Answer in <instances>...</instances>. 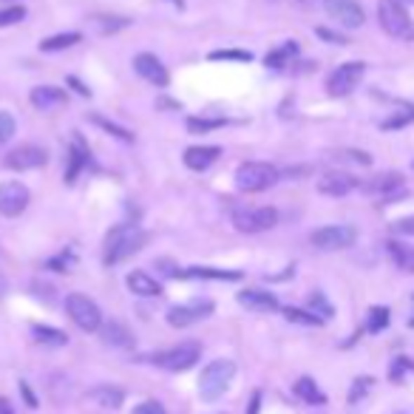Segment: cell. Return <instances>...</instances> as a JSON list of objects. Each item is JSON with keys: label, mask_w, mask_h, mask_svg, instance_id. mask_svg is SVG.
Returning a JSON list of instances; mask_svg holds the SVG:
<instances>
[{"label": "cell", "mask_w": 414, "mask_h": 414, "mask_svg": "<svg viewBox=\"0 0 414 414\" xmlns=\"http://www.w3.org/2000/svg\"><path fill=\"white\" fill-rule=\"evenodd\" d=\"M32 335H34V340L37 343H43V347H65L68 343V335L65 332H60V329H54V326H46V323H37V326H32Z\"/></svg>", "instance_id": "4316f807"}, {"label": "cell", "mask_w": 414, "mask_h": 414, "mask_svg": "<svg viewBox=\"0 0 414 414\" xmlns=\"http://www.w3.org/2000/svg\"><path fill=\"white\" fill-rule=\"evenodd\" d=\"M323 9L343 29H361L366 23V12L358 0H323Z\"/></svg>", "instance_id": "30bf717a"}, {"label": "cell", "mask_w": 414, "mask_h": 414, "mask_svg": "<svg viewBox=\"0 0 414 414\" xmlns=\"http://www.w3.org/2000/svg\"><path fill=\"white\" fill-rule=\"evenodd\" d=\"M400 6H414V0H397Z\"/></svg>", "instance_id": "f907efd6"}, {"label": "cell", "mask_w": 414, "mask_h": 414, "mask_svg": "<svg viewBox=\"0 0 414 414\" xmlns=\"http://www.w3.org/2000/svg\"><path fill=\"white\" fill-rule=\"evenodd\" d=\"M386 253H389V258L394 261V267L400 272H414V247H408L406 241L392 239V241H386Z\"/></svg>", "instance_id": "cb8c5ba5"}, {"label": "cell", "mask_w": 414, "mask_h": 414, "mask_svg": "<svg viewBox=\"0 0 414 414\" xmlns=\"http://www.w3.org/2000/svg\"><path fill=\"white\" fill-rule=\"evenodd\" d=\"M0 414H15L12 403H9V400H4V397H0Z\"/></svg>", "instance_id": "c3c4849f"}, {"label": "cell", "mask_w": 414, "mask_h": 414, "mask_svg": "<svg viewBox=\"0 0 414 414\" xmlns=\"http://www.w3.org/2000/svg\"><path fill=\"white\" fill-rule=\"evenodd\" d=\"M411 122H414V105L394 111L389 119L380 122V128H383V131H400V128H406V125H411Z\"/></svg>", "instance_id": "1f68e13d"}, {"label": "cell", "mask_w": 414, "mask_h": 414, "mask_svg": "<svg viewBox=\"0 0 414 414\" xmlns=\"http://www.w3.org/2000/svg\"><path fill=\"white\" fill-rule=\"evenodd\" d=\"M26 18V9L23 6H6V9H0V29H6V26H15Z\"/></svg>", "instance_id": "74e56055"}, {"label": "cell", "mask_w": 414, "mask_h": 414, "mask_svg": "<svg viewBox=\"0 0 414 414\" xmlns=\"http://www.w3.org/2000/svg\"><path fill=\"white\" fill-rule=\"evenodd\" d=\"M392 227H394V233H411L414 236V219H400Z\"/></svg>", "instance_id": "bcb514c9"}, {"label": "cell", "mask_w": 414, "mask_h": 414, "mask_svg": "<svg viewBox=\"0 0 414 414\" xmlns=\"http://www.w3.org/2000/svg\"><path fill=\"white\" fill-rule=\"evenodd\" d=\"M20 394H23V400H26L32 408H37V406H40V403H37V397H34V392L29 389V383H26V380H20Z\"/></svg>", "instance_id": "f6af8a7d"}, {"label": "cell", "mask_w": 414, "mask_h": 414, "mask_svg": "<svg viewBox=\"0 0 414 414\" xmlns=\"http://www.w3.org/2000/svg\"><path fill=\"white\" fill-rule=\"evenodd\" d=\"M213 312V304L211 301H190V304H179V307H171L168 309V323L171 326H193L196 321L207 318Z\"/></svg>", "instance_id": "5bb4252c"}, {"label": "cell", "mask_w": 414, "mask_h": 414, "mask_svg": "<svg viewBox=\"0 0 414 414\" xmlns=\"http://www.w3.org/2000/svg\"><path fill=\"white\" fill-rule=\"evenodd\" d=\"M72 264H74L72 255H60V258H51V261H48V267H51V269H60V272H65Z\"/></svg>", "instance_id": "ee69618b"}, {"label": "cell", "mask_w": 414, "mask_h": 414, "mask_svg": "<svg viewBox=\"0 0 414 414\" xmlns=\"http://www.w3.org/2000/svg\"><path fill=\"white\" fill-rule=\"evenodd\" d=\"M83 40L80 32H62V34H54V37H46L40 40V51H62V48H72Z\"/></svg>", "instance_id": "f1b7e54d"}, {"label": "cell", "mask_w": 414, "mask_h": 414, "mask_svg": "<svg viewBox=\"0 0 414 414\" xmlns=\"http://www.w3.org/2000/svg\"><path fill=\"white\" fill-rule=\"evenodd\" d=\"M361 187H363V193H369L375 199H383V201H394L397 196H406V185H403L400 173H380V176L363 182Z\"/></svg>", "instance_id": "7c38bea8"}, {"label": "cell", "mask_w": 414, "mask_h": 414, "mask_svg": "<svg viewBox=\"0 0 414 414\" xmlns=\"http://www.w3.org/2000/svg\"><path fill=\"white\" fill-rule=\"evenodd\" d=\"M309 312H315L321 321H326V318L335 315V309H332V304L323 298V293H312V295H309Z\"/></svg>", "instance_id": "d590c367"}, {"label": "cell", "mask_w": 414, "mask_h": 414, "mask_svg": "<svg viewBox=\"0 0 414 414\" xmlns=\"http://www.w3.org/2000/svg\"><path fill=\"white\" fill-rule=\"evenodd\" d=\"M133 72L140 74L142 80H148L151 86H156V88H165L168 86V68L162 65V60L156 57V54H148V51H142V54H136L133 57Z\"/></svg>", "instance_id": "4fadbf2b"}, {"label": "cell", "mask_w": 414, "mask_h": 414, "mask_svg": "<svg viewBox=\"0 0 414 414\" xmlns=\"http://www.w3.org/2000/svg\"><path fill=\"white\" fill-rule=\"evenodd\" d=\"M219 156H222L219 145H193V148L185 151V165L190 171H207Z\"/></svg>", "instance_id": "ac0fdd59"}, {"label": "cell", "mask_w": 414, "mask_h": 414, "mask_svg": "<svg viewBox=\"0 0 414 414\" xmlns=\"http://www.w3.org/2000/svg\"><path fill=\"white\" fill-rule=\"evenodd\" d=\"M125 281H128V290L133 295H140V298H156V295H162V284L156 279H151L148 272H142V269H133Z\"/></svg>", "instance_id": "ffe728a7"}, {"label": "cell", "mask_w": 414, "mask_h": 414, "mask_svg": "<svg viewBox=\"0 0 414 414\" xmlns=\"http://www.w3.org/2000/svg\"><path fill=\"white\" fill-rule=\"evenodd\" d=\"M91 154H88V145L83 142V136L77 133L72 140V151H68V168H65V182H74L80 176V171L88 165Z\"/></svg>", "instance_id": "d6986e66"}, {"label": "cell", "mask_w": 414, "mask_h": 414, "mask_svg": "<svg viewBox=\"0 0 414 414\" xmlns=\"http://www.w3.org/2000/svg\"><path fill=\"white\" fill-rule=\"evenodd\" d=\"M29 100L37 111H51V108L65 105V91L57 88V86H37V88H32Z\"/></svg>", "instance_id": "44dd1931"}, {"label": "cell", "mask_w": 414, "mask_h": 414, "mask_svg": "<svg viewBox=\"0 0 414 414\" xmlns=\"http://www.w3.org/2000/svg\"><path fill=\"white\" fill-rule=\"evenodd\" d=\"M46 159H48L46 148H40V145H20V148L6 154V168H12V171H34V168H43Z\"/></svg>", "instance_id": "9a60e30c"}, {"label": "cell", "mask_w": 414, "mask_h": 414, "mask_svg": "<svg viewBox=\"0 0 414 414\" xmlns=\"http://www.w3.org/2000/svg\"><path fill=\"white\" fill-rule=\"evenodd\" d=\"M386 326H389V309H386V307H372V309H369V318H366V332L378 335V332H383Z\"/></svg>", "instance_id": "836d02e7"}, {"label": "cell", "mask_w": 414, "mask_h": 414, "mask_svg": "<svg viewBox=\"0 0 414 414\" xmlns=\"http://www.w3.org/2000/svg\"><path fill=\"white\" fill-rule=\"evenodd\" d=\"M358 187V179L355 176H349V173H343V171H329V173H323L321 179H318V190L323 193V196H347V193H352Z\"/></svg>", "instance_id": "2e32d148"}, {"label": "cell", "mask_w": 414, "mask_h": 414, "mask_svg": "<svg viewBox=\"0 0 414 414\" xmlns=\"http://www.w3.org/2000/svg\"><path fill=\"white\" fill-rule=\"evenodd\" d=\"M233 378H236V363H233V361L219 358V361H213V363H207L204 372H201V378H199V397H201L204 403L219 400V397L230 389Z\"/></svg>", "instance_id": "7a4b0ae2"}, {"label": "cell", "mask_w": 414, "mask_h": 414, "mask_svg": "<svg viewBox=\"0 0 414 414\" xmlns=\"http://www.w3.org/2000/svg\"><path fill=\"white\" fill-rule=\"evenodd\" d=\"M258 408H261V392H253L250 406H247V414H258Z\"/></svg>", "instance_id": "7dc6e473"}, {"label": "cell", "mask_w": 414, "mask_h": 414, "mask_svg": "<svg viewBox=\"0 0 414 414\" xmlns=\"http://www.w3.org/2000/svg\"><path fill=\"white\" fill-rule=\"evenodd\" d=\"M88 397L94 403H100L102 408H119L122 400H125V392L119 386H97V389L88 392Z\"/></svg>", "instance_id": "484cf974"}, {"label": "cell", "mask_w": 414, "mask_h": 414, "mask_svg": "<svg viewBox=\"0 0 414 414\" xmlns=\"http://www.w3.org/2000/svg\"><path fill=\"white\" fill-rule=\"evenodd\" d=\"M375 386V380L372 378H358L355 383H352V392H349V403H358V400H363L366 397V392Z\"/></svg>", "instance_id": "ab89813d"}, {"label": "cell", "mask_w": 414, "mask_h": 414, "mask_svg": "<svg viewBox=\"0 0 414 414\" xmlns=\"http://www.w3.org/2000/svg\"><path fill=\"white\" fill-rule=\"evenodd\" d=\"M335 159H343V162H355V165H372V156L366 154V151H355V148H349V151H338L335 154Z\"/></svg>", "instance_id": "f35d334b"}, {"label": "cell", "mask_w": 414, "mask_h": 414, "mask_svg": "<svg viewBox=\"0 0 414 414\" xmlns=\"http://www.w3.org/2000/svg\"><path fill=\"white\" fill-rule=\"evenodd\" d=\"M284 318H287L290 323H298V326H321V323H323L315 312L298 309V307H284Z\"/></svg>", "instance_id": "f546056e"}, {"label": "cell", "mask_w": 414, "mask_h": 414, "mask_svg": "<svg viewBox=\"0 0 414 414\" xmlns=\"http://www.w3.org/2000/svg\"><path fill=\"white\" fill-rule=\"evenodd\" d=\"M211 60H236V62H250L253 54L250 51H236V48H227V51H211Z\"/></svg>", "instance_id": "60d3db41"}, {"label": "cell", "mask_w": 414, "mask_h": 414, "mask_svg": "<svg viewBox=\"0 0 414 414\" xmlns=\"http://www.w3.org/2000/svg\"><path fill=\"white\" fill-rule=\"evenodd\" d=\"M378 20H380V29L394 37V40H414V20L411 15L406 12V6H400L397 0H380L378 4Z\"/></svg>", "instance_id": "3957f363"}, {"label": "cell", "mask_w": 414, "mask_h": 414, "mask_svg": "<svg viewBox=\"0 0 414 414\" xmlns=\"http://www.w3.org/2000/svg\"><path fill=\"white\" fill-rule=\"evenodd\" d=\"M216 128H225V119L222 116H190L187 119V131L190 133H207V131H216Z\"/></svg>", "instance_id": "d6a6232c"}, {"label": "cell", "mask_w": 414, "mask_h": 414, "mask_svg": "<svg viewBox=\"0 0 414 414\" xmlns=\"http://www.w3.org/2000/svg\"><path fill=\"white\" fill-rule=\"evenodd\" d=\"M279 168L269 165V162H241L239 171H236V185L239 190H247V193H261L267 187H272L279 182Z\"/></svg>", "instance_id": "277c9868"}, {"label": "cell", "mask_w": 414, "mask_h": 414, "mask_svg": "<svg viewBox=\"0 0 414 414\" xmlns=\"http://www.w3.org/2000/svg\"><path fill=\"white\" fill-rule=\"evenodd\" d=\"M315 34H318L321 40H326V43H335V46H347V43H349L343 34H338V32H332V29H323V26H318Z\"/></svg>", "instance_id": "b9f144b4"}, {"label": "cell", "mask_w": 414, "mask_h": 414, "mask_svg": "<svg viewBox=\"0 0 414 414\" xmlns=\"http://www.w3.org/2000/svg\"><path fill=\"white\" fill-rule=\"evenodd\" d=\"M29 207V187L20 182H4L0 185V216L15 219Z\"/></svg>", "instance_id": "8fae6325"}, {"label": "cell", "mask_w": 414, "mask_h": 414, "mask_svg": "<svg viewBox=\"0 0 414 414\" xmlns=\"http://www.w3.org/2000/svg\"><path fill=\"white\" fill-rule=\"evenodd\" d=\"M363 74H366V62H361V60L340 62L335 72L326 77V91L332 97H347V94H352L361 86Z\"/></svg>", "instance_id": "5b68a950"}, {"label": "cell", "mask_w": 414, "mask_h": 414, "mask_svg": "<svg viewBox=\"0 0 414 414\" xmlns=\"http://www.w3.org/2000/svg\"><path fill=\"white\" fill-rule=\"evenodd\" d=\"M295 394H298L304 403H309V406H323V403H326V394L318 389V383H315L312 378H298V380H295Z\"/></svg>", "instance_id": "83f0119b"}, {"label": "cell", "mask_w": 414, "mask_h": 414, "mask_svg": "<svg viewBox=\"0 0 414 414\" xmlns=\"http://www.w3.org/2000/svg\"><path fill=\"white\" fill-rule=\"evenodd\" d=\"M65 312L83 332H97L102 326V312L88 295H80V293L65 295Z\"/></svg>", "instance_id": "8992f818"}, {"label": "cell", "mask_w": 414, "mask_h": 414, "mask_svg": "<svg viewBox=\"0 0 414 414\" xmlns=\"http://www.w3.org/2000/svg\"><path fill=\"white\" fill-rule=\"evenodd\" d=\"M68 83H72V86H74V88H77V91H80V94H83V97H88V88H86V86H83V83H77V80H74V77H68Z\"/></svg>", "instance_id": "681fc988"}, {"label": "cell", "mask_w": 414, "mask_h": 414, "mask_svg": "<svg viewBox=\"0 0 414 414\" xmlns=\"http://www.w3.org/2000/svg\"><path fill=\"white\" fill-rule=\"evenodd\" d=\"M182 279H207V281H239V269H216V267H187L179 272Z\"/></svg>", "instance_id": "603a6c76"}, {"label": "cell", "mask_w": 414, "mask_h": 414, "mask_svg": "<svg viewBox=\"0 0 414 414\" xmlns=\"http://www.w3.org/2000/svg\"><path fill=\"white\" fill-rule=\"evenodd\" d=\"M239 304L250 312H275L281 307L279 298L267 290H244V293H239Z\"/></svg>", "instance_id": "e0dca14e"}, {"label": "cell", "mask_w": 414, "mask_h": 414, "mask_svg": "<svg viewBox=\"0 0 414 414\" xmlns=\"http://www.w3.org/2000/svg\"><path fill=\"white\" fill-rule=\"evenodd\" d=\"M100 335H102V343H108V347H114V349H131V347H133V335H131L128 326L119 323V321L102 323V326H100Z\"/></svg>", "instance_id": "7402d4cb"}, {"label": "cell", "mask_w": 414, "mask_h": 414, "mask_svg": "<svg viewBox=\"0 0 414 414\" xmlns=\"http://www.w3.org/2000/svg\"><path fill=\"white\" fill-rule=\"evenodd\" d=\"M199 358H201V347H199L196 340H185V343H179V347H171V349L154 355L151 361H154L159 369H168V372H185V369L196 366Z\"/></svg>", "instance_id": "52a82bcc"}, {"label": "cell", "mask_w": 414, "mask_h": 414, "mask_svg": "<svg viewBox=\"0 0 414 414\" xmlns=\"http://www.w3.org/2000/svg\"><path fill=\"white\" fill-rule=\"evenodd\" d=\"M15 131H18L15 116H12L9 111H0V145H6L12 136H15Z\"/></svg>", "instance_id": "8d00e7d4"}, {"label": "cell", "mask_w": 414, "mask_h": 414, "mask_svg": "<svg viewBox=\"0 0 414 414\" xmlns=\"http://www.w3.org/2000/svg\"><path fill=\"white\" fill-rule=\"evenodd\" d=\"M148 244V233L136 225H116L108 236H105V255L102 261L111 267V264H119L125 258H131L133 253H140L142 247Z\"/></svg>", "instance_id": "6da1fadb"}, {"label": "cell", "mask_w": 414, "mask_h": 414, "mask_svg": "<svg viewBox=\"0 0 414 414\" xmlns=\"http://www.w3.org/2000/svg\"><path fill=\"white\" fill-rule=\"evenodd\" d=\"M295 57H298V43H295V40H287V43H281L279 48L267 51L264 65H267V68H284V65H293Z\"/></svg>", "instance_id": "d4e9b609"}, {"label": "cell", "mask_w": 414, "mask_h": 414, "mask_svg": "<svg viewBox=\"0 0 414 414\" xmlns=\"http://www.w3.org/2000/svg\"><path fill=\"white\" fill-rule=\"evenodd\" d=\"M408 326H411V329H414V315H411V318H408Z\"/></svg>", "instance_id": "816d5d0a"}, {"label": "cell", "mask_w": 414, "mask_h": 414, "mask_svg": "<svg viewBox=\"0 0 414 414\" xmlns=\"http://www.w3.org/2000/svg\"><path fill=\"white\" fill-rule=\"evenodd\" d=\"M408 372H414V361L400 355V358H394L392 366H389V380H392V383H403V378H406Z\"/></svg>", "instance_id": "e575fe53"}, {"label": "cell", "mask_w": 414, "mask_h": 414, "mask_svg": "<svg viewBox=\"0 0 414 414\" xmlns=\"http://www.w3.org/2000/svg\"><path fill=\"white\" fill-rule=\"evenodd\" d=\"M309 241L318 250H347L358 241V230L349 227V225H326V227L312 230Z\"/></svg>", "instance_id": "9c48e42d"}, {"label": "cell", "mask_w": 414, "mask_h": 414, "mask_svg": "<svg viewBox=\"0 0 414 414\" xmlns=\"http://www.w3.org/2000/svg\"><path fill=\"white\" fill-rule=\"evenodd\" d=\"M133 414H165V408L156 400H145V403H140V406L133 408Z\"/></svg>", "instance_id": "7bdbcfd3"}, {"label": "cell", "mask_w": 414, "mask_h": 414, "mask_svg": "<svg viewBox=\"0 0 414 414\" xmlns=\"http://www.w3.org/2000/svg\"><path fill=\"white\" fill-rule=\"evenodd\" d=\"M91 122H94V125H100L105 133L116 136L119 142H133V133H131L128 128H122V125H116V122H111V119H105V116H100V114H94V116H91Z\"/></svg>", "instance_id": "4dcf8cb0"}, {"label": "cell", "mask_w": 414, "mask_h": 414, "mask_svg": "<svg viewBox=\"0 0 414 414\" xmlns=\"http://www.w3.org/2000/svg\"><path fill=\"white\" fill-rule=\"evenodd\" d=\"M233 225L239 233H264L279 225V211L275 207H239L233 211Z\"/></svg>", "instance_id": "ba28073f"}]
</instances>
